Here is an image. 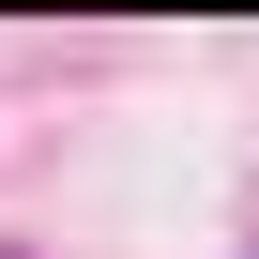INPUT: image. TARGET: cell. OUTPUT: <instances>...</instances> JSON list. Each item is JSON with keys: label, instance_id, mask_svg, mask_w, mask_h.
<instances>
[{"label": "cell", "instance_id": "obj_1", "mask_svg": "<svg viewBox=\"0 0 259 259\" xmlns=\"http://www.w3.org/2000/svg\"><path fill=\"white\" fill-rule=\"evenodd\" d=\"M0 259H31V244H0Z\"/></svg>", "mask_w": 259, "mask_h": 259}]
</instances>
